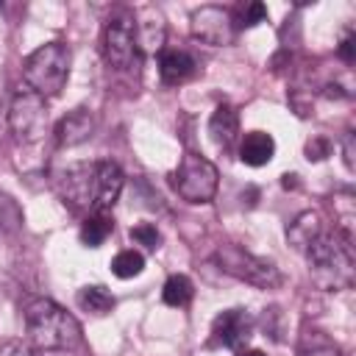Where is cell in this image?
Returning a JSON list of instances; mask_svg holds the SVG:
<instances>
[{"instance_id": "cell-1", "label": "cell", "mask_w": 356, "mask_h": 356, "mask_svg": "<svg viewBox=\"0 0 356 356\" xmlns=\"http://www.w3.org/2000/svg\"><path fill=\"white\" fill-rule=\"evenodd\" d=\"M122 184H125V175L120 164L108 159L75 161L56 175V192L64 200V206L86 217L97 211H111V206L122 192Z\"/></svg>"}, {"instance_id": "cell-2", "label": "cell", "mask_w": 356, "mask_h": 356, "mask_svg": "<svg viewBox=\"0 0 356 356\" xmlns=\"http://www.w3.org/2000/svg\"><path fill=\"white\" fill-rule=\"evenodd\" d=\"M309 275L320 289L342 292L356 281V259H353V236L342 234L337 225L325 228L306 250Z\"/></svg>"}, {"instance_id": "cell-3", "label": "cell", "mask_w": 356, "mask_h": 356, "mask_svg": "<svg viewBox=\"0 0 356 356\" xmlns=\"http://www.w3.org/2000/svg\"><path fill=\"white\" fill-rule=\"evenodd\" d=\"M25 334L36 350H72L81 345L78 320L50 298H33L25 303Z\"/></svg>"}, {"instance_id": "cell-4", "label": "cell", "mask_w": 356, "mask_h": 356, "mask_svg": "<svg viewBox=\"0 0 356 356\" xmlns=\"http://www.w3.org/2000/svg\"><path fill=\"white\" fill-rule=\"evenodd\" d=\"M70 75V50L64 42H44L22 61V78L28 89L42 97H56Z\"/></svg>"}, {"instance_id": "cell-5", "label": "cell", "mask_w": 356, "mask_h": 356, "mask_svg": "<svg viewBox=\"0 0 356 356\" xmlns=\"http://www.w3.org/2000/svg\"><path fill=\"white\" fill-rule=\"evenodd\" d=\"M217 184H220V175H217V167L200 156V153H192L186 150L178 161V167L170 172V186L172 192L184 200V203H192V206H203V203H211L214 195H217Z\"/></svg>"}, {"instance_id": "cell-6", "label": "cell", "mask_w": 356, "mask_h": 356, "mask_svg": "<svg viewBox=\"0 0 356 356\" xmlns=\"http://www.w3.org/2000/svg\"><path fill=\"white\" fill-rule=\"evenodd\" d=\"M211 259L231 278L253 284L259 289H275V286L284 284L281 270L270 259H261V256H256V253H250V250H245L239 245H220Z\"/></svg>"}, {"instance_id": "cell-7", "label": "cell", "mask_w": 356, "mask_h": 356, "mask_svg": "<svg viewBox=\"0 0 356 356\" xmlns=\"http://www.w3.org/2000/svg\"><path fill=\"white\" fill-rule=\"evenodd\" d=\"M103 56L106 61L120 70V72H134L142 67V50L136 44V28H134V14L120 11L108 17L103 28Z\"/></svg>"}, {"instance_id": "cell-8", "label": "cell", "mask_w": 356, "mask_h": 356, "mask_svg": "<svg viewBox=\"0 0 356 356\" xmlns=\"http://www.w3.org/2000/svg\"><path fill=\"white\" fill-rule=\"evenodd\" d=\"M8 128L19 142H36L42 139L47 128V106L44 97L33 89H19L8 106Z\"/></svg>"}, {"instance_id": "cell-9", "label": "cell", "mask_w": 356, "mask_h": 356, "mask_svg": "<svg viewBox=\"0 0 356 356\" xmlns=\"http://www.w3.org/2000/svg\"><path fill=\"white\" fill-rule=\"evenodd\" d=\"M189 31L197 42L211 44V47H225L234 42L236 36V22L231 17V11L220 8V6H203L197 11H192L189 17Z\"/></svg>"}, {"instance_id": "cell-10", "label": "cell", "mask_w": 356, "mask_h": 356, "mask_svg": "<svg viewBox=\"0 0 356 356\" xmlns=\"http://www.w3.org/2000/svg\"><path fill=\"white\" fill-rule=\"evenodd\" d=\"M253 317L248 309H225L214 317L211 323V337H209V345L211 348H231V350H239L250 337H253Z\"/></svg>"}, {"instance_id": "cell-11", "label": "cell", "mask_w": 356, "mask_h": 356, "mask_svg": "<svg viewBox=\"0 0 356 356\" xmlns=\"http://www.w3.org/2000/svg\"><path fill=\"white\" fill-rule=\"evenodd\" d=\"M134 28H136V44H139L142 56L161 53L164 36H167V25H164V14L159 8L145 6V8L134 11Z\"/></svg>"}, {"instance_id": "cell-12", "label": "cell", "mask_w": 356, "mask_h": 356, "mask_svg": "<svg viewBox=\"0 0 356 356\" xmlns=\"http://www.w3.org/2000/svg\"><path fill=\"white\" fill-rule=\"evenodd\" d=\"M209 136L220 150H231L239 139V114L234 106L220 103L209 117Z\"/></svg>"}, {"instance_id": "cell-13", "label": "cell", "mask_w": 356, "mask_h": 356, "mask_svg": "<svg viewBox=\"0 0 356 356\" xmlns=\"http://www.w3.org/2000/svg\"><path fill=\"white\" fill-rule=\"evenodd\" d=\"M92 131H95L92 114L86 108H75V111H70V114H64L58 120V125H56V142L61 147H75V145L86 142L92 136Z\"/></svg>"}, {"instance_id": "cell-14", "label": "cell", "mask_w": 356, "mask_h": 356, "mask_svg": "<svg viewBox=\"0 0 356 356\" xmlns=\"http://www.w3.org/2000/svg\"><path fill=\"white\" fill-rule=\"evenodd\" d=\"M159 75L167 86H178L195 75V58L186 50H161L159 53Z\"/></svg>"}, {"instance_id": "cell-15", "label": "cell", "mask_w": 356, "mask_h": 356, "mask_svg": "<svg viewBox=\"0 0 356 356\" xmlns=\"http://www.w3.org/2000/svg\"><path fill=\"white\" fill-rule=\"evenodd\" d=\"M275 156V139L264 131H250L239 142V159L248 167H264Z\"/></svg>"}, {"instance_id": "cell-16", "label": "cell", "mask_w": 356, "mask_h": 356, "mask_svg": "<svg viewBox=\"0 0 356 356\" xmlns=\"http://www.w3.org/2000/svg\"><path fill=\"white\" fill-rule=\"evenodd\" d=\"M323 231H325V222H323L320 211H303V214H298V217L289 222L286 239H289V245H292L298 253H303Z\"/></svg>"}, {"instance_id": "cell-17", "label": "cell", "mask_w": 356, "mask_h": 356, "mask_svg": "<svg viewBox=\"0 0 356 356\" xmlns=\"http://www.w3.org/2000/svg\"><path fill=\"white\" fill-rule=\"evenodd\" d=\"M75 303H78L81 312H86L92 317H106L114 309V295L100 284H86V286L78 289Z\"/></svg>"}, {"instance_id": "cell-18", "label": "cell", "mask_w": 356, "mask_h": 356, "mask_svg": "<svg viewBox=\"0 0 356 356\" xmlns=\"http://www.w3.org/2000/svg\"><path fill=\"white\" fill-rule=\"evenodd\" d=\"M111 231H114V217H111L108 211H97V214L83 217L78 236H81V242H83L86 248H100V245L111 236Z\"/></svg>"}, {"instance_id": "cell-19", "label": "cell", "mask_w": 356, "mask_h": 356, "mask_svg": "<svg viewBox=\"0 0 356 356\" xmlns=\"http://www.w3.org/2000/svg\"><path fill=\"white\" fill-rule=\"evenodd\" d=\"M192 295H195V284H192L186 275H181V273L170 275V278L164 281V286H161V300H164L167 306H172V309L189 306Z\"/></svg>"}, {"instance_id": "cell-20", "label": "cell", "mask_w": 356, "mask_h": 356, "mask_svg": "<svg viewBox=\"0 0 356 356\" xmlns=\"http://www.w3.org/2000/svg\"><path fill=\"white\" fill-rule=\"evenodd\" d=\"M145 270V256L139 253V250H134V248H128V250H120L114 259H111V273L117 275V278H136L139 273Z\"/></svg>"}, {"instance_id": "cell-21", "label": "cell", "mask_w": 356, "mask_h": 356, "mask_svg": "<svg viewBox=\"0 0 356 356\" xmlns=\"http://www.w3.org/2000/svg\"><path fill=\"white\" fill-rule=\"evenodd\" d=\"M22 228V209L14 197L0 192V234H14Z\"/></svg>"}, {"instance_id": "cell-22", "label": "cell", "mask_w": 356, "mask_h": 356, "mask_svg": "<svg viewBox=\"0 0 356 356\" xmlns=\"http://www.w3.org/2000/svg\"><path fill=\"white\" fill-rule=\"evenodd\" d=\"M131 242L147 248V250H159L161 248V231L153 225V222H136L131 231H128Z\"/></svg>"}, {"instance_id": "cell-23", "label": "cell", "mask_w": 356, "mask_h": 356, "mask_svg": "<svg viewBox=\"0 0 356 356\" xmlns=\"http://www.w3.org/2000/svg\"><path fill=\"white\" fill-rule=\"evenodd\" d=\"M300 356H342V350L323 334H312V339H303Z\"/></svg>"}, {"instance_id": "cell-24", "label": "cell", "mask_w": 356, "mask_h": 356, "mask_svg": "<svg viewBox=\"0 0 356 356\" xmlns=\"http://www.w3.org/2000/svg\"><path fill=\"white\" fill-rule=\"evenodd\" d=\"M267 19V6L264 3H248L242 11H239V22H236V28H253V25H259V22H264Z\"/></svg>"}, {"instance_id": "cell-25", "label": "cell", "mask_w": 356, "mask_h": 356, "mask_svg": "<svg viewBox=\"0 0 356 356\" xmlns=\"http://www.w3.org/2000/svg\"><path fill=\"white\" fill-rule=\"evenodd\" d=\"M331 150H334V145H331L328 136H312L306 142V147H303V153H306L309 161H323V159L331 156Z\"/></svg>"}, {"instance_id": "cell-26", "label": "cell", "mask_w": 356, "mask_h": 356, "mask_svg": "<svg viewBox=\"0 0 356 356\" xmlns=\"http://www.w3.org/2000/svg\"><path fill=\"white\" fill-rule=\"evenodd\" d=\"M0 356H39V350L31 348L25 339H8L0 345Z\"/></svg>"}, {"instance_id": "cell-27", "label": "cell", "mask_w": 356, "mask_h": 356, "mask_svg": "<svg viewBox=\"0 0 356 356\" xmlns=\"http://www.w3.org/2000/svg\"><path fill=\"white\" fill-rule=\"evenodd\" d=\"M337 53H339V58H342L345 64H350V61L356 58V39H353V31H345V33H342V39H339V44H337Z\"/></svg>"}, {"instance_id": "cell-28", "label": "cell", "mask_w": 356, "mask_h": 356, "mask_svg": "<svg viewBox=\"0 0 356 356\" xmlns=\"http://www.w3.org/2000/svg\"><path fill=\"white\" fill-rule=\"evenodd\" d=\"M342 153H345V164H348V170H353V134H350V131H348L345 139H342Z\"/></svg>"}, {"instance_id": "cell-29", "label": "cell", "mask_w": 356, "mask_h": 356, "mask_svg": "<svg viewBox=\"0 0 356 356\" xmlns=\"http://www.w3.org/2000/svg\"><path fill=\"white\" fill-rule=\"evenodd\" d=\"M236 356H267L264 350H259V348H239L236 350Z\"/></svg>"}, {"instance_id": "cell-30", "label": "cell", "mask_w": 356, "mask_h": 356, "mask_svg": "<svg viewBox=\"0 0 356 356\" xmlns=\"http://www.w3.org/2000/svg\"><path fill=\"white\" fill-rule=\"evenodd\" d=\"M281 184H284V189H295V186H298V175H295V172H292V175H284Z\"/></svg>"}]
</instances>
